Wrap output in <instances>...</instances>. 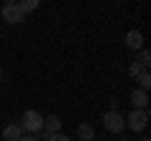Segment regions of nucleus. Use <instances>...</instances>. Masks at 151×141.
I'll return each mask as SVG.
<instances>
[{
    "label": "nucleus",
    "mask_w": 151,
    "mask_h": 141,
    "mask_svg": "<svg viewBox=\"0 0 151 141\" xmlns=\"http://www.w3.org/2000/svg\"><path fill=\"white\" fill-rule=\"evenodd\" d=\"M124 121L134 134H141L146 129V124H149V109H134L129 116H124Z\"/></svg>",
    "instance_id": "1"
},
{
    "label": "nucleus",
    "mask_w": 151,
    "mask_h": 141,
    "mask_svg": "<svg viewBox=\"0 0 151 141\" xmlns=\"http://www.w3.org/2000/svg\"><path fill=\"white\" fill-rule=\"evenodd\" d=\"M101 121H103V129H106L108 134H121V131L126 129V121H124V116L119 114V109H108Z\"/></svg>",
    "instance_id": "2"
},
{
    "label": "nucleus",
    "mask_w": 151,
    "mask_h": 141,
    "mask_svg": "<svg viewBox=\"0 0 151 141\" xmlns=\"http://www.w3.org/2000/svg\"><path fill=\"white\" fill-rule=\"evenodd\" d=\"M43 119H45L43 114H38L35 109H28L25 114H23V119H20V126L28 134H38V131L43 129Z\"/></svg>",
    "instance_id": "3"
},
{
    "label": "nucleus",
    "mask_w": 151,
    "mask_h": 141,
    "mask_svg": "<svg viewBox=\"0 0 151 141\" xmlns=\"http://www.w3.org/2000/svg\"><path fill=\"white\" fill-rule=\"evenodd\" d=\"M0 15H3V20H5V23H10V25H18V23L25 20V13L18 8V3H13V5H3Z\"/></svg>",
    "instance_id": "4"
},
{
    "label": "nucleus",
    "mask_w": 151,
    "mask_h": 141,
    "mask_svg": "<svg viewBox=\"0 0 151 141\" xmlns=\"http://www.w3.org/2000/svg\"><path fill=\"white\" fill-rule=\"evenodd\" d=\"M126 48H131V50L144 48V35H141V30H129L126 33Z\"/></svg>",
    "instance_id": "5"
},
{
    "label": "nucleus",
    "mask_w": 151,
    "mask_h": 141,
    "mask_svg": "<svg viewBox=\"0 0 151 141\" xmlns=\"http://www.w3.org/2000/svg\"><path fill=\"white\" fill-rule=\"evenodd\" d=\"M131 103H134V109H146V106H149V91L134 88V93H131Z\"/></svg>",
    "instance_id": "6"
},
{
    "label": "nucleus",
    "mask_w": 151,
    "mask_h": 141,
    "mask_svg": "<svg viewBox=\"0 0 151 141\" xmlns=\"http://www.w3.org/2000/svg\"><path fill=\"white\" fill-rule=\"evenodd\" d=\"M20 136H23V126L20 124H10V126L3 129V139L5 141H18Z\"/></svg>",
    "instance_id": "7"
},
{
    "label": "nucleus",
    "mask_w": 151,
    "mask_h": 141,
    "mask_svg": "<svg viewBox=\"0 0 151 141\" xmlns=\"http://www.w3.org/2000/svg\"><path fill=\"white\" fill-rule=\"evenodd\" d=\"M40 131H45V134H58L60 131V119L58 116H45L43 119V129Z\"/></svg>",
    "instance_id": "8"
},
{
    "label": "nucleus",
    "mask_w": 151,
    "mask_h": 141,
    "mask_svg": "<svg viewBox=\"0 0 151 141\" xmlns=\"http://www.w3.org/2000/svg\"><path fill=\"white\" fill-rule=\"evenodd\" d=\"M78 141H96V129L91 124H81L78 126Z\"/></svg>",
    "instance_id": "9"
},
{
    "label": "nucleus",
    "mask_w": 151,
    "mask_h": 141,
    "mask_svg": "<svg viewBox=\"0 0 151 141\" xmlns=\"http://www.w3.org/2000/svg\"><path fill=\"white\" fill-rule=\"evenodd\" d=\"M38 5H40V0H18V8H20L25 15H28V13H35Z\"/></svg>",
    "instance_id": "10"
},
{
    "label": "nucleus",
    "mask_w": 151,
    "mask_h": 141,
    "mask_svg": "<svg viewBox=\"0 0 151 141\" xmlns=\"http://www.w3.org/2000/svg\"><path fill=\"white\" fill-rule=\"evenodd\" d=\"M136 81H139V88H141V91H149V88H151V76H149V70L139 73V76H136Z\"/></svg>",
    "instance_id": "11"
},
{
    "label": "nucleus",
    "mask_w": 151,
    "mask_h": 141,
    "mask_svg": "<svg viewBox=\"0 0 151 141\" xmlns=\"http://www.w3.org/2000/svg\"><path fill=\"white\" fill-rule=\"evenodd\" d=\"M136 63L144 65V68H149V63H151V53H149L146 48H141V50H139V55H136Z\"/></svg>",
    "instance_id": "12"
},
{
    "label": "nucleus",
    "mask_w": 151,
    "mask_h": 141,
    "mask_svg": "<svg viewBox=\"0 0 151 141\" xmlns=\"http://www.w3.org/2000/svg\"><path fill=\"white\" fill-rule=\"evenodd\" d=\"M144 70H146V68H144V65H139V63H136V60H134V63L129 65V73H131V76H134V78L139 76V73H144Z\"/></svg>",
    "instance_id": "13"
},
{
    "label": "nucleus",
    "mask_w": 151,
    "mask_h": 141,
    "mask_svg": "<svg viewBox=\"0 0 151 141\" xmlns=\"http://www.w3.org/2000/svg\"><path fill=\"white\" fill-rule=\"evenodd\" d=\"M48 141H70V139L63 134V131H58V134H50V139H48Z\"/></svg>",
    "instance_id": "14"
},
{
    "label": "nucleus",
    "mask_w": 151,
    "mask_h": 141,
    "mask_svg": "<svg viewBox=\"0 0 151 141\" xmlns=\"http://www.w3.org/2000/svg\"><path fill=\"white\" fill-rule=\"evenodd\" d=\"M18 141H38V136L35 134H28V136H20Z\"/></svg>",
    "instance_id": "15"
},
{
    "label": "nucleus",
    "mask_w": 151,
    "mask_h": 141,
    "mask_svg": "<svg viewBox=\"0 0 151 141\" xmlns=\"http://www.w3.org/2000/svg\"><path fill=\"white\" fill-rule=\"evenodd\" d=\"M13 3H18V0H5V5H13Z\"/></svg>",
    "instance_id": "16"
},
{
    "label": "nucleus",
    "mask_w": 151,
    "mask_h": 141,
    "mask_svg": "<svg viewBox=\"0 0 151 141\" xmlns=\"http://www.w3.org/2000/svg\"><path fill=\"white\" fill-rule=\"evenodd\" d=\"M119 141H129V139H119Z\"/></svg>",
    "instance_id": "17"
},
{
    "label": "nucleus",
    "mask_w": 151,
    "mask_h": 141,
    "mask_svg": "<svg viewBox=\"0 0 151 141\" xmlns=\"http://www.w3.org/2000/svg\"><path fill=\"white\" fill-rule=\"evenodd\" d=\"M141 141H151V139H141Z\"/></svg>",
    "instance_id": "18"
},
{
    "label": "nucleus",
    "mask_w": 151,
    "mask_h": 141,
    "mask_svg": "<svg viewBox=\"0 0 151 141\" xmlns=\"http://www.w3.org/2000/svg\"><path fill=\"white\" fill-rule=\"evenodd\" d=\"M0 73H3V65H0Z\"/></svg>",
    "instance_id": "19"
}]
</instances>
